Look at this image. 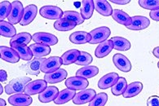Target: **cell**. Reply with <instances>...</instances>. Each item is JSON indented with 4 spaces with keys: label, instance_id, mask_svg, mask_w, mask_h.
Here are the masks:
<instances>
[{
    "label": "cell",
    "instance_id": "1",
    "mask_svg": "<svg viewBox=\"0 0 159 106\" xmlns=\"http://www.w3.org/2000/svg\"><path fill=\"white\" fill-rule=\"evenodd\" d=\"M30 82L31 78L29 77H20V78H14L5 87V92L7 95L23 93L26 85Z\"/></svg>",
    "mask_w": 159,
    "mask_h": 106
},
{
    "label": "cell",
    "instance_id": "2",
    "mask_svg": "<svg viewBox=\"0 0 159 106\" xmlns=\"http://www.w3.org/2000/svg\"><path fill=\"white\" fill-rule=\"evenodd\" d=\"M61 65H63V61L61 57L59 56H51L49 58L45 59L41 64L40 70L44 74H49L54 71H57L60 69Z\"/></svg>",
    "mask_w": 159,
    "mask_h": 106
},
{
    "label": "cell",
    "instance_id": "3",
    "mask_svg": "<svg viewBox=\"0 0 159 106\" xmlns=\"http://www.w3.org/2000/svg\"><path fill=\"white\" fill-rule=\"evenodd\" d=\"M90 35L92 36V40L89 44H101L103 42L106 41L107 39L111 35V30L107 26H101L99 28L94 29L90 32Z\"/></svg>",
    "mask_w": 159,
    "mask_h": 106
},
{
    "label": "cell",
    "instance_id": "4",
    "mask_svg": "<svg viewBox=\"0 0 159 106\" xmlns=\"http://www.w3.org/2000/svg\"><path fill=\"white\" fill-rule=\"evenodd\" d=\"M24 7L20 1H13L11 2V11L7 17L8 22L11 25L20 23L23 15H24Z\"/></svg>",
    "mask_w": 159,
    "mask_h": 106
},
{
    "label": "cell",
    "instance_id": "5",
    "mask_svg": "<svg viewBox=\"0 0 159 106\" xmlns=\"http://www.w3.org/2000/svg\"><path fill=\"white\" fill-rule=\"evenodd\" d=\"M40 15L43 18L49 20H60L63 17V11L57 6H43L40 9Z\"/></svg>",
    "mask_w": 159,
    "mask_h": 106
},
{
    "label": "cell",
    "instance_id": "6",
    "mask_svg": "<svg viewBox=\"0 0 159 106\" xmlns=\"http://www.w3.org/2000/svg\"><path fill=\"white\" fill-rule=\"evenodd\" d=\"M35 44H43L46 46H54L58 43V39L54 35L45 32L35 33L32 36Z\"/></svg>",
    "mask_w": 159,
    "mask_h": 106
},
{
    "label": "cell",
    "instance_id": "7",
    "mask_svg": "<svg viewBox=\"0 0 159 106\" xmlns=\"http://www.w3.org/2000/svg\"><path fill=\"white\" fill-rule=\"evenodd\" d=\"M89 85V82L87 78L75 76V77H70L66 80V86L67 88L72 89L74 91H83L85 90Z\"/></svg>",
    "mask_w": 159,
    "mask_h": 106
},
{
    "label": "cell",
    "instance_id": "8",
    "mask_svg": "<svg viewBox=\"0 0 159 106\" xmlns=\"http://www.w3.org/2000/svg\"><path fill=\"white\" fill-rule=\"evenodd\" d=\"M96 92L94 89H85L76 93L73 99V103L77 105L87 104L88 102L90 103L92 99L96 96Z\"/></svg>",
    "mask_w": 159,
    "mask_h": 106
},
{
    "label": "cell",
    "instance_id": "9",
    "mask_svg": "<svg viewBox=\"0 0 159 106\" xmlns=\"http://www.w3.org/2000/svg\"><path fill=\"white\" fill-rule=\"evenodd\" d=\"M47 87H48V82L46 81L37 79V80L29 82L25 87L24 92L30 95H36V94H40L43 92Z\"/></svg>",
    "mask_w": 159,
    "mask_h": 106
},
{
    "label": "cell",
    "instance_id": "10",
    "mask_svg": "<svg viewBox=\"0 0 159 106\" xmlns=\"http://www.w3.org/2000/svg\"><path fill=\"white\" fill-rule=\"evenodd\" d=\"M33 102L30 95L25 93L14 94L8 98V103L12 106H29Z\"/></svg>",
    "mask_w": 159,
    "mask_h": 106
},
{
    "label": "cell",
    "instance_id": "11",
    "mask_svg": "<svg viewBox=\"0 0 159 106\" xmlns=\"http://www.w3.org/2000/svg\"><path fill=\"white\" fill-rule=\"evenodd\" d=\"M113 61L115 67H117V69H119L120 71L127 73L131 70V61L124 55L117 53L113 56Z\"/></svg>",
    "mask_w": 159,
    "mask_h": 106
},
{
    "label": "cell",
    "instance_id": "12",
    "mask_svg": "<svg viewBox=\"0 0 159 106\" xmlns=\"http://www.w3.org/2000/svg\"><path fill=\"white\" fill-rule=\"evenodd\" d=\"M150 25V21L146 16H135L131 17V25L126 26V28L131 30H142L148 28Z\"/></svg>",
    "mask_w": 159,
    "mask_h": 106
},
{
    "label": "cell",
    "instance_id": "13",
    "mask_svg": "<svg viewBox=\"0 0 159 106\" xmlns=\"http://www.w3.org/2000/svg\"><path fill=\"white\" fill-rule=\"evenodd\" d=\"M0 52H1V59L7 62L17 63L20 61V57L13 48H8L6 46H1Z\"/></svg>",
    "mask_w": 159,
    "mask_h": 106
},
{
    "label": "cell",
    "instance_id": "14",
    "mask_svg": "<svg viewBox=\"0 0 159 106\" xmlns=\"http://www.w3.org/2000/svg\"><path fill=\"white\" fill-rule=\"evenodd\" d=\"M58 94H59L58 88L54 86H50L39 95V100L42 103H49L51 101H54L58 96Z\"/></svg>",
    "mask_w": 159,
    "mask_h": 106
},
{
    "label": "cell",
    "instance_id": "15",
    "mask_svg": "<svg viewBox=\"0 0 159 106\" xmlns=\"http://www.w3.org/2000/svg\"><path fill=\"white\" fill-rule=\"evenodd\" d=\"M37 12L38 8L34 4H30L25 7L24 9V15L20 23V25L25 26L30 24L36 17Z\"/></svg>",
    "mask_w": 159,
    "mask_h": 106
},
{
    "label": "cell",
    "instance_id": "16",
    "mask_svg": "<svg viewBox=\"0 0 159 106\" xmlns=\"http://www.w3.org/2000/svg\"><path fill=\"white\" fill-rule=\"evenodd\" d=\"M68 75V73L66 69H59L57 71H54L52 73L49 74H45L44 76V80L48 83H58V82H62L63 80L66 79Z\"/></svg>",
    "mask_w": 159,
    "mask_h": 106
},
{
    "label": "cell",
    "instance_id": "17",
    "mask_svg": "<svg viewBox=\"0 0 159 106\" xmlns=\"http://www.w3.org/2000/svg\"><path fill=\"white\" fill-rule=\"evenodd\" d=\"M44 60H45V58H36V57H34V59L31 60L30 61H29L24 65L23 69L29 74L36 76L39 75V72L41 71L40 66H41V64L43 62Z\"/></svg>",
    "mask_w": 159,
    "mask_h": 106
},
{
    "label": "cell",
    "instance_id": "18",
    "mask_svg": "<svg viewBox=\"0 0 159 106\" xmlns=\"http://www.w3.org/2000/svg\"><path fill=\"white\" fill-rule=\"evenodd\" d=\"M119 75L116 73H109L105 74L100 78L98 82V87L100 89H107L112 87L118 82Z\"/></svg>",
    "mask_w": 159,
    "mask_h": 106
},
{
    "label": "cell",
    "instance_id": "19",
    "mask_svg": "<svg viewBox=\"0 0 159 106\" xmlns=\"http://www.w3.org/2000/svg\"><path fill=\"white\" fill-rule=\"evenodd\" d=\"M94 6L97 12L104 16H109L113 14L111 5L106 0H94Z\"/></svg>",
    "mask_w": 159,
    "mask_h": 106
},
{
    "label": "cell",
    "instance_id": "20",
    "mask_svg": "<svg viewBox=\"0 0 159 106\" xmlns=\"http://www.w3.org/2000/svg\"><path fill=\"white\" fill-rule=\"evenodd\" d=\"M113 49V44L111 39L106 40L98 45L95 51V56L97 58H104L112 52Z\"/></svg>",
    "mask_w": 159,
    "mask_h": 106
},
{
    "label": "cell",
    "instance_id": "21",
    "mask_svg": "<svg viewBox=\"0 0 159 106\" xmlns=\"http://www.w3.org/2000/svg\"><path fill=\"white\" fill-rule=\"evenodd\" d=\"M92 36L90 33L85 31H76L71 34L70 36V41L74 44H84L90 43Z\"/></svg>",
    "mask_w": 159,
    "mask_h": 106
},
{
    "label": "cell",
    "instance_id": "22",
    "mask_svg": "<svg viewBox=\"0 0 159 106\" xmlns=\"http://www.w3.org/2000/svg\"><path fill=\"white\" fill-rule=\"evenodd\" d=\"M113 19L122 25L129 26L131 25V17L126 12L119 9H114L112 14Z\"/></svg>",
    "mask_w": 159,
    "mask_h": 106
},
{
    "label": "cell",
    "instance_id": "23",
    "mask_svg": "<svg viewBox=\"0 0 159 106\" xmlns=\"http://www.w3.org/2000/svg\"><path fill=\"white\" fill-rule=\"evenodd\" d=\"M76 95V92L74 90L70 88H66L60 91L58 94V96L57 99L54 100V103L56 104H64L67 103V102L70 101L74 98Z\"/></svg>",
    "mask_w": 159,
    "mask_h": 106
},
{
    "label": "cell",
    "instance_id": "24",
    "mask_svg": "<svg viewBox=\"0 0 159 106\" xmlns=\"http://www.w3.org/2000/svg\"><path fill=\"white\" fill-rule=\"evenodd\" d=\"M31 52L33 53L34 56L36 58H43V56H48L50 54L51 48L49 46L43 45L39 44H34L30 46Z\"/></svg>",
    "mask_w": 159,
    "mask_h": 106
},
{
    "label": "cell",
    "instance_id": "25",
    "mask_svg": "<svg viewBox=\"0 0 159 106\" xmlns=\"http://www.w3.org/2000/svg\"><path fill=\"white\" fill-rule=\"evenodd\" d=\"M143 90V84L140 82H134L129 84L122 95L124 98L135 97L139 95Z\"/></svg>",
    "mask_w": 159,
    "mask_h": 106
},
{
    "label": "cell",
    "instance_id": "26",
    "mask_svg": "<svg viewBox=\"0 0 159 106\" xmlns=\"http://www.w3.org/2000/svg\"><path fill=\"white\" fill-rule=\"evenodd\" d=\"M32 36L30 33L22 32L18 34L11 39L10 41V46L11 48H13L17 45H27L31 41Z\"/></svg>",
    "mask_w": 159,
    "mask_h": 106
},
{
    "label": "cell",
    "instance_id": "27",
    "mask_svg": "<svg viewBox=\"0 0 159 106\" xmlns=\"http://www.w3.org/2000/svg\"><path fill=\"white\" fill-rule=\"evenodd\" d=\"M0 35L6 38H12L16 35V30L13 25L5 21H0Z\"/></svg>",
    "mask_w": 159,
    "mask_h": 106
},
{
    "label": "cell",
    "instance_id": "28",
    "mask_svg": "<svg viewBox=\"0 0 159 106\" xmlns=\"http://www.w3.org/2000/svg\"><path fill=\"white\" fill-rule=\"evenodd\" d=\"M76 23L74 21H71L70 20L66 19V18H61L60 20H57L54 23V28L58 31H70L72 30L73 29L75 28Z\"/></svg>",
    "mask_w": 159,
    "mask_h": 106
},
{
    "label": "cell",
    "instance_id": "29",
    "mask_svg": "<svg viewBox=\"0 0 159 106\" xmlns=\"http://www.w3.org/2000/svg\"><path fill=\"white\" fill-rule=\"evenodd\" d=\"M99 74V69L98 67L96 66H85V67H83L79 69L78 71L76 72V76H79V77H82V78H92L95 76H96Z\"/></svg>",
    "mask_w": 159,
    "mask_h": 106
},
{
    "label": "cell",
    "instance_id": "30",
    "mask_svg": "<svg viewBox=\"0 0 159 106\" xmlns=\"http://www.w3.org/2000/svg\"><path fill=\"white\" fill-rule=\"evenodd\" d=\"M81 15L83 19H90L93 15L94 6L93 0H83L82 1V7H81Z\"/></svg>",
    "mask_w": 159,
    "mask_h": 106
},
{
    "label": "cell",
    "instance_id": "31",
    "mask_svg": "<svg viewBox=\"0 0 159 106\" xmlns=\"http://www.w3.org/2000/svg\"><path fill=\"white\" fill-rule=\"evenodd\" d=\"M113 44V49L118 51H125L129 50L131 47V43L125 38L122 37H113L111 39Z\"/></svg>",
    "mask_w": 159,
    "mask_h": 106
},
{
    "label": "cell",
    "instance_id": "32",
    "mask_svg": "<svg viewBox=\"0 0 159 106\" xmlns=\"http://www.w3.org/2000/svg\"><path fill=\"white\" fill-rule=\"evenodd\" d=\"M80 51L77 50V49H71V50H69L65 52L61 56L63 65H69L76 62L79 55H80Z\"/></svg>",
    "mask_w": 159,
    "mask_h": 106
},
{
    "label": "cell",
    "instance_id": "33",
    "mask_svg": "<svg viewBox=\"0 0 159 106\" xmlns=\"http://www.w3.org/2000/svg\"><path fill=\"white\" fill-rule=\"evenodd\" d=\"M11 48H13L14 50L17 52V54L22 60H24V61H31L32 60L34 55L31 52L30 47H27L26 45H17Z\"/></svg>",
    "mask_w": 159,
    "mask_h": 106
},
{
    "label": "cell",
    "instance_id": "34",
    "mask_svg": "<svg viewBox=\"0 0 159 106\" xmlns=\"http://www.w3.org/2000/svg\"><path fill=\"white\" fill-rule=\"evenodd\" d=\"M127 82H126V78L120 77L118 78V82H116V84L111 87L112 94L114 95H122L126 91V87H127Z\"/></svg>",
    "mask_w": 159,
    "mask_h": 106
},
{
    "label": "cell",
    "instance_id": "35",
    "mask_svg": "<svg viewBox=\"0 0 159 106\" xmlns=\"http://www.w3.org/2000/svg\"><path fill=\"white\" fill-rule=\"evenodd\" d=\"M63 18H66V19L71 21L75 22L77 25H79L83 24V22H84V19H83V17L82 16V15L79 14V12H77L74 11L64 12Z\"/></svg>",
    "mask_w": 159,
    "mask_h": 106
},
{
    "label": "cell",
    "instance_id": "36",
    "mask_svg": "<svg viewBox=\"0 0 159 106\" xmlns=\"http://www.w3.org/2000/svg\"><path fill=\"white\" fill-rule=\"evenodd\" d=\"M108 100V95L105 92L96 94L89 103V106H105Z\"/></svg>",
    "mask_w": 159,
    "mask_h": 106
},
{
    "label": "cell",
    "instance_id": "37",
    "mask_svg": "<svg viewBox=\"0 0 159 106\" xmlns=\"http://www.w3.org/2000/svg\"><path fill=\"white\" fill-rule=\"evenodd\" d=\"M139 5L142 8L156 11L159 9V0H139Z\"/></svg>",
    "mask_w": 159,
    "mask_h": 106
},
{
    "label": "cell",
    "instance_id": "38",
    "mask_svg": "<svg viewBox=\"0 0 159 106\" xmlns=\"http://www.w3.org/2000/svg\"><path fill=\"white\" fill-rule=\"evenodd\" d=\"M93 61L92 55L89 54L88 52H81L79 55V58L75 62V64L78 65H83V66H87L90 65Z\"/></svg>",
    "mask_w": 159,
    "mask_h": 106
},
{
    "label": "cell",
    "instance_id": "39",
    "mask_svg": "<svg viewBox=\"0 0 159 106\" xmlns=\"http://www.w3.org/2000/svg\"><path fill=\"white\" fill-rule=\"evenodd\" d=\"M11 11V3L8 1H3L0 3V20L3 21L8 17Z\"/></svg>",
    "mask_w": 159,
    "mask_h": 106
},
{
    "label": "cell",
    "instance_id": "40",
    "mask_svg": "<svg viewBox=\"0 0 159 106\" xmlns=\"http://www.w3.org/2000/svg\"><path fill=\"white\" fill-rule=\"evenodd\" d=\"M148 106H159V97L157 95H152L147 100Z\"/></svg>",
    "mask_w": 159,
    "mask_h": 106
},
{
    "label": "cell",
    "instance_id": "41",
    "mask_svg": "<svg viewBox=\"0 0 159 106\" xmlns=\"http://www.w3.org/2000/svg\"><path fill=\"white\" fill-rule=\"evenodd\" d=\"M150 17L155 21H159V9L156 11H151L149 13Z\"/></svg>",
    "mask_w": 159,
    "mask_h": 106
},
{
    "label": "cell",
    "instance_id": "42",
    "mask_svg": "<svg viewBox=\"0 0 159 106\" xmlns=\"http://www.w3.org/2000/svg\"><path fill=\"white\" fill-rule=\"evenodd\" d=\"M7 79V72L5 71V70H2L1 69L0 70V81L1 82H6Z\"/></svg>",
    "mask_w": 159,
    "mask_h": 106
},
{
    "label": "cell",
    "instance_id": "43",
    "mask_svg": "<svg viewBox=\"0 0 159 106\" xmlns=\"http://www.w3.org/2000/svg\"><path fill=\"white\" fill-rule=\"evenodd\" d=\"M110 2H113V3H115V4H118V5H125L127 4L129 2H131L130 0H111Z\"/></svg>",
    "mask_w": 159,
    "mask_h": 106
},
{
    "label": "cell",
    "instance_id": "44",
    "mask_svg": "<svg viewBox=\"0 0 159 106\" xmlns=\"http://www.w3.org/2000/svg\"><path fill=\"white\" fill-rule=\"evenodd\" d=\"M152 54L154 55L155 57H157V58L159 59V47L155 48L154 49L152 50Z\"/></svg>",
    "mask_w": 159,
    "mask_h": 106
},
{
    "label": "cell",
    "instance_id": "45",
    "mask_svg": "<svg viewBox=\"0 0 159 106\" xmlns=\"http://www.w3.org/2000/svg\"><path fill=\"white\" fill-rule=\"evenodd\" d=\"M0 106H6V102L3 99H0Z\"/></svg>",
    "mask_w": 159,
    "mask_h": 106
},
{
    "label": "cell",
    "instance_id": "46",
    "mask_svg": "<svg viewBox=\"0 0 159 106\" xmlns=\"http://www.w3.org/2000/svg\"><path fill=\"white\" fill-rule=\"evenodd\" d=\"M2 91H3V88H2V85H0V94H2Z\"/></svg>",
    "mask_w": 159,
    "mask_h": 106
},
{
    "label": "cell",
    "instance_id": "47",
    "mask_svg": "<svg viewBox=\"0 0 159 106\" xmlns=\"http://www.w3.org/2000/svg\"><path fill=\"white\" fill-rule=\"evenodd\" d=\"M157 67H158V69H159V61H158V63H157Z\"/></svg>",
    "mask_w": 159,
    "mask_h": 106
}]
</instances>
